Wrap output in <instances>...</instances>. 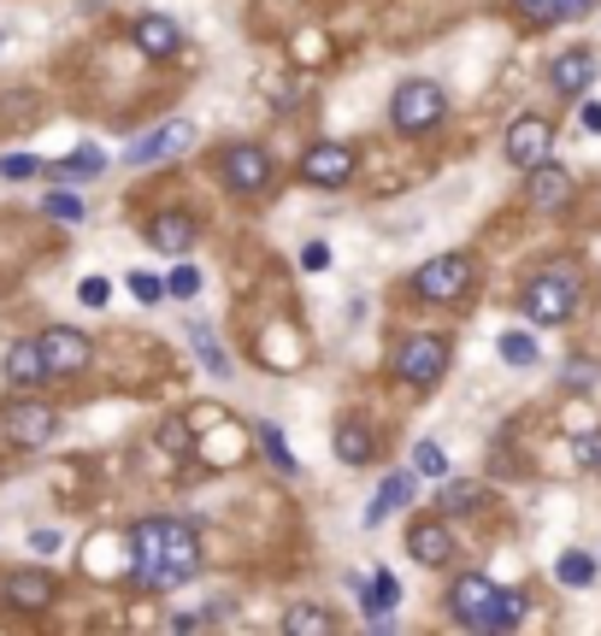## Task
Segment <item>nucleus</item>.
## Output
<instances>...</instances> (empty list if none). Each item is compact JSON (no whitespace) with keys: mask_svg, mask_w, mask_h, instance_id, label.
I'll return each instance as SVG.
<instances>
[{"mask_svg":"<svg viewBox=\"0 0 601 636\" xmlns=\"http://www.w3.org/2000/svg\"><path fill=\"white\" fill-rule=\"evenodd\" d=\"M201 572V537L183 519H142L130 530V578L136 590H178Z\"/></svg>","mask_w":601,"mask_h":636,"instance_id":"f257e3e1","label":"nucleus"},{"mask_svg":"<svg viewBox=\"0 0 601 636\" xmlns=\"http://www.w3.org/2000/svg\"><path fill=\"white\" fill-rule=\"evenodd\" d=\"M555 578L566 583V590H590V583H595V560L578 554V548H566V554L555 560Z\"/></svg>","mask_w":601,"mask_h":636,"instance_id":"393cba45","label":"nucleus"},{"mask_svg":"<svg viewBox=\"0 0 601 636\" xmlns=\"http://www.w3.org/2000/svg\"><path fill=\"white\" fill-rule=\"evenodd\" d=\"M54 595H60L54 572H12V578H7V601H12V607H24V613L54 607Z\"/></svg>","mask_w":601,"mask_h":636,"instance_id":"2eb2a0df","label":"nucleus"},{"mask_svg":"<svg viewBox=\"0 0 601 636\" xmlns=\"http://www.w3.org/2000/svg\"><path fill=\"white\" fill-rule=\"evenodd\" d=\"M283 630L289 636H331V613H324V607H289Z\"/></svg>","mask_w":601,"mask_h":636,"instance_id":"bb28decb","label":"nucleus"},{"mask_svg":"<svg viewBox=\"0 0 601 636\" xmlns=\"http://www.w3.org/2000/svg\"><path fill=\"white\" fill-rule=\"evenodd\" d=\"M583 130H601V100H590V107H583Z\"/></svg>","mask_w":601,"mask_h":636,"instance_id":"79ce46f5","label":"nucleus"},{"mask_svg":"<svg viewBox=\"0 0 601 636\" xmlns=\"http://www.w3.org/2000/svg\"><path fill=\"white\" fill-rule=\"evenodd\" d=\"M260 449H266V460H271V466H278L283 477H296V472H301V460L289 454V442H283L278 424H260Z\"/></svg>","mask_w":601,"mask_h":636,"instance_id":"a878e982","label":"nucleus"},{"mask_svg":"<svg viewBox=\"0 0 601 636\" xmlns=\"http://www.w3.org/2000/svg\"><path fill=\"white\" fill-rule=\"evenodd\" d=\"M578 460H583L590 472H601V436H583V442H578Z\"/></svg>","mask_w":601,"mask_h":636,"instance_id":"58836bf2","label":"nucleus"},{"mask_svg":"<svg viewBox=\"0 0 601 636\" xmlns=\"http://www.w3.org/2000/svg\"><path fill=\"white\" fill-rule=\"evenodd\" d=\"M165 295H178V301H195V295H201V271H195V266H178V271H171V278H165Z\"/></svg>","mask_w":601,"mask_h":636,"instance_id":"7c9ffc66","label":"nucleus"},{"mask_svg":"<svg viewBox=\"0 0 601 636\" xmlns=\"http://www.w3.org/2000/svg\"><path fill=\"white\" fill-rule=\"evenodd\" d=\"M301 266H307V271H324V266H331V248H324V242H307V248H301Z\"/></svg>","mask_w":601,"mask_h":636,"instance_id":"e433bc0d","label":"nucleus"},{"mask_svg":"<svg viewBox=\"0 0 601 636\" xmlns=\"http://www.w3.org/2000/svg\"><path fill=\"white\" fill-rule=\"evenodd\" d=\"M54 171H60V177H100V171H107V160H100L95 148H77L72 160H60Z\"/></svg>","mask_w":601,"mask_h":636,"instance_id":"c85d7f7f","label":"nucleus"},{"mask_svg":"<svg viewBox=\"0 0 601 636\" xmlns=\"http://www.w3.org/2000/svg\"><path fill=\"white\" fill-rule=\"evenodd\" d=\"M407 548H414V560H425V565H449L454 530L442 525V519H419L414 530H407Z\"/></svg>","mask_w":601,"mask_h":636,"instance_id":"dca6fc26","label":"nucleus"},{"mask_svg":"<svg viewBox=\"0 0 601 636\" xmlns=\"http://www.w3.org/2000/svg\"><path fill=\"white\" fill-rule=\"evenodd\" d=\"M160 442H165V449H189V431H183V424H165Z\"/></svg>","mask_w":601,"mask_h":636,"instance_id":"ea45409f","label":"nucleus"},{"mask_svg":"<svg viewBox=\"0 0 601 636\" xmlns=\"http://www.w3.org/2000/svg\"><path fill=\"white\" fill-rule=\"evenodd\" d=\"M107 295H112L107 278H83V283H77V301H83V306H107Z\"/></svg>","mask_w":601,"mask_h":636,"instance_id":"c9c22d12","label":"nucleus"},{"mask_svg":"<svg viewBox=\"0 0 601 636\" xmlns=\"http://www.w3.org/2000/svg\"><path fill=\"white\" fill-rule=\"evenodd\" d=\"M30 548H36V554H54L60 537H54V530H36V537H30Z\"/></svg>","mask_w":601,"mask_h":636,"instance_id":"a19ab883","label":"nucleus"},{"mask_svg":"<svg viewBox=\"0 0 601 636\" xmlns=\"http://www.w3.org/2000/svg\"><path fill=\"white\" fill-rule=\"evenodd\" d=\"M449 601H454V618L466 630H495V613H502V590H495L490 578H477V572H466L449 590Z\"/></svg>","mask_w":601,"mask_h":636,"instance_id":"423d86ee","label":"nucleus"},{"mask_svg":"<svg viewBox=\"0 0 601 636\" xmlns=\"http://www.w3.org/2000/svg\"><path fill=\"white\" fill-rule=\"evenodd\" d=\"M218 171H225V183L236 188V195H260V188L271 183V160H266V148H254V142H236V148H225V160H218Z\"/></svg>","mask_w":601,"mask_h":636,"instance_id":"6e6552de","label":"nucleus"},{"mask_svg":"<svg viewBox=\"0 0 601 636\" xmlns=\"http://www.w3.org/2000/svg\"><path fill=\"white\" fill-rule=\"evenodd\" d=\"M354 148L348 142H319V148H307V160H301V177L313 183V188H342L354 177Z\"/></svg>","mask_w":601,"mask_h":636,"instance_id":"1a4fd4ad","label":"nucleus"},{"mask_svg":"<svg viewBox=\"0 0 601 636\" xmlns=\"http://www.w3.org/2000/svg\"><path fill=\"white\" fill-rule=\"evenodd\" d=\"M572 201V177H566V165H537L530 171V206H537V213H560V206Z\"/></svg>","mask_w":601,"mask_h":636,"instance_id":"f3484780","label":"nucleus"},{"mask_svg":"<svg viewBox=\"0 0 601 636\" xmlns=\"http://www.w3.org/2000/svg\"><path fill=\"white\" fill-rule=\"evenodd\" d=\"M395 601H401V583H395V572H372V583H366V601H359V613L384 625Z\"/></svg>","mask_w":601,"mask_h":636,"instance_id":"5701e85b","label":"nucleus"},{"mask_svg":"<svg viewBox=\"0 0 601 636\" xmlns=\"http://www.w3.org/2000/svg\"><path fill=\"white\" fill-rule=\"evenodd\" d=\"M60 431V412L47 401H12L7 407V436L19 442V449H47Z\"/></svg>","mask_w":601,"mask_h":636,"instance_id":"0eeeda50","label":"nucleus"},{"mask_svg":"<svg viewBox=\"0 0 601 636\" xmlns=\"http://www.w3.org/2000/svg\"><path fill=\"white\" fill-rule=\"evenodd\" d=\"M189 142H195V125H189V118H171V125H160L153 136H142V142H130L125 160H130V165H153V160H171V153H183Z\"/></svg>","mask_w":601,"mask_h":636,"instance_id":"f8f14e48","label":"nucleus"},{"mask_svg":"<svg viewBox=\"0 0 601 636\" xmlns=\"http://www.w3.org/2000/svg\"><path fill=\"white\" fill-rule=\"evenodd\" d=\"M130 42L142 47L148 60H171V54H178V47H183V30L171 24V19H160V12H148V19H136Z\"/></svg>","mask_w":601,"mask_h":636,"instance_id":"4468645a","label":"nucleus"},{"mask_svg":"<svg viewBox=\"0 0 601 636\" xmlns=\"http://www.w3.org/2000/svg\"><path fill=\"white\" fill-rule=\"evenodd\" d=\"M42 377H54V371H47V359H42V342H12V348H7V384L36 389Z\"/></svg>","mask_w":601,"mask_h":636,"instance_id":"6ab92c4d","label":"nucleus"},{"mask_svg":"<svg viewBox=\"0 0 601 636\" xmlns=\"http://www.w3.org/2000/svg\"><path fill=\"white\" fill-rule=\"evenodd\" d=\"M42 213H47V218H65V225H77V218H83V201L65 195V188H54V195L42 201Z\"/></svg>","mask_w":601,"mask_h":636,"instance_id":"2f4dec72","label":"nucleus"},{"mask_svg":"<svg viewBox=\"0 0 601 636\" xmlns=\"http://www.w3.org/2000/svg\"><path fill=\"white\" fill-rule=\"evenodd\" d=\"M566 384H572V389L595 384V366H590V359H572V366H566Z\"/></svg>","mask_w":601,"mask_h":636,"instance_id":"4c0bfd02","label":"nucleus"},{"mask_svg":"<svg viewBox=\"0 0 601 636\" xmlns=\"http://www.w3.org/2000/svg\"><path fill=\"white\" fill-rule=\"evenodd\" d=\"M0 47H7V30H0Z\"/></svg>","mask_w":601,"mask_h":636,"instance_id":"37998d69","label":"nucleus"},{"mask_svg":"<svg viewBox=\"0 0 601 636\" xmlns=\"http://www.w3.org/2000/svg\"><path fill=\"white\" fill-rule=\"evenodd\" d=\"M36 342H42V359H47V371H54V377L83 371V366H89V354H95L89 336L72 331V324H54V331H42Z\"/></svg>","mask_w":601,"mask_h":636,"instance_id":"9d476101","label":"nucleus"},{"mask_svg":"<svg viewBox=\"0 0 601 636\" xmlns=\"http://www.w3.org/2000/svg\"><path fill=\"white\" fill-rule=\"evenodd\" d=\"M414 472L419 477H442V472H449V454H442L437 442H419V449H414Z\"/></svg>","mask_w":601,"mask_h":636,"instance_id":"c756f323","label":"nucleus"},{"mask_svg":"<svg viewBox=\"0 0 601 636\" xmlns=\"http://www.w3.org/2000/svg\"><path fill=\"white\" fill-rule=\"evenodd\" d=\"M548 77H555V95H583L595 83V54H590V47H566Z\"/></svg>","mask_w":601,"mask_h":636,"instance_id":"a211bd4d","label":"nucleus"},{"mask_svg":"<svg viewBox=\"0 0 601 636\" xmlns=\"http://www.w3.org/2000/svg\"><path fill=\"white\" fill-rule=\"evenodd\" d=\"M548 148H555V125L548 118H519V125L507 130V160L519 165V171H537L543 160H548Z\"/></svg>","mask_w":601,"mask_h":636,"instance_id":"9b49d317","label":"nucleus"},{"mask_svg":"<svg viewBox=\"0 0 601 636\" xmlns=\"http://www.w3.org/2000/svg\"><path fill=\"white\" fill-rule=\"evenodd\" d=\"M477 502H484V489H477V484H449V495H442V507H449V513H472Z\"/></svg>","mask_w":601,"mask_h":636,"instance_id":"473e14b6","label":"nucleus"},{"mask_svg":"<svg viewBox=\"0 0 601 636\" xmlns=\"http://www.w3.org/2000/svg\"><path fill=\"white\" fill-rule=\"evenodd\" d=\"M449 371V336H407L395 348V377L414 389H431L437 377Z\"/></svg>","mask_w":601,"mask_h":636,"instance_id":"20e7f679","label":"nucleus"},{"mask_svg":"<svg viewBox=\"0 0 601 636\" xmlns=\"http://www.w3.org/2000/svg\"><path fill=\"white\" fill-rule=\"evenodd\" d=\"M502 359H507V366H537V336H530V331H507L502 336Z\"/></svg>","mask_w":601,"mask_h":636,"instance_id":"cd10ccee","label":"nucleus"},{"mask_svg":"<svg viewBox=\"0 0 601 636\" xmlns=\"http://www.w3.org/2000/svg\"><path fill=\"white\" fill-rule=\"evenodd\" d=\"M148 242L171 254V260H183L189 248H195V218L189 213H160V218H148Z\"/></svg>","mask_w":601,"mask_h":636,"instance_id":"ddd939ff","label":"nucleus"},{"mask_svg":"<svg viewBox=\"0 0 601 636\" xmlns=\"http://www.w3.org/2000/svg\"><path fill=\"white\" fill-rule=\"evenodd\" d=\"M578 295H583V283H578V266H543L537 278L525 283V319L530 324H566L578 313Z\"/></svg>","mask_w":601,"mask_h":636,"instance_id":"f03ea898","label":"nucleus"},{"mask_svg":"<svg viewBox=\"0 0 601 636\" xmlns=\"http://www.w3.org/2000/svg\"><path fill=\"white\" fill-rule=\"evenodd\" d=\"M442 112H449V95H442L431 77H407L401 89H395V100H389V125H395V130H407V136L437 130V125H442Z\"/></svg>","mask_w":601,"mask_h":636,"instance_id":"7ed1b4c3","label":"nucleus"},{"mask_svg":"<svg viewBox=\"0 0 601 636\" xmlns=\"http://www.w3.org/2000/svg\"><path fill=\"white\" fill-rule=\"evenodd\" d=\"M372 449H377V442H372V431L359 419L336 424V460H342V466H372Z\"/></svg>","mask_w":601,"mask_h":636,"instance_id":"4be33fe9","label":"nucleus"},{"mask_svg":"<svg viewBox=\"0 0 601 636\" xmlns=\"http://www.w3.org/2000/svg\"><path fill=\"white\" fill-rule=\"evenodd\" d=\"M130 295L142 301V306H153V301L165 295V283H160V278H148V271H130Z\"/></svg>","mask_w":601,"mask_h":636,"instance_id":"72a5a7b5","label":"nucleus"},{"mask_svg":"<svg viewBox=\"0 0 601 636\" xmlns=\"http://www.w3.org/2000/svg\"><path fill=\"white\" fill-rule=\"evenodd\" d=\"M407 502H414V477H401V472H395V477H384V489H377V502L366 507V513H359V525H384L389 519V513H401Z\"/></svg>","mask_w":601,"mask_h":636,"instance_id":"aec40b11","label":"nucleus"},{"mask_svg":"<svg viewBox=\"0 0 601 636\" xmlns=\"http://www.w3.org/2000/svg\"><path fill=\"white\" fill-rule=\"evenodd\" d=\"M466 289H472V260L466 254H437V260H425L419 278H414L419 301H460Z\"/></svg>","mask_w":601,"mask_h":636,"instance_id":"39448f33","label":"nucleus"},{"mask_svg":"<svg viewBox=\"0 0 601 636\" xmlns=\"http://www.w3.org/2000/svg\"><path fill=\"white\" fill-rule=\"evenodd\" d=\"M513 7H519L530 24H572L595 7V0H513Z\"/></svg>","mask_w":601,"mask_h":636,"instance_id":"412c9836","label":"nucleus"},{"mask_svg":"<svg viewBox=\"0 0 601 636\" xmlns=\"http://www.w3.org/2000/svg\"><path fill=\"white\" fill-rule=\"evenodd\" d=\"M0 177H36V160H30V153H7V160H0Z\"/></svg>","mask_w":601,"mask_h":636,"instance_id":"f704fd0d","label":"nucleus"},{"mask_svg":"<svg viewBox=\"0 0 601 636\" xmlns=\"http://www.w3.org/2000/svg\"><path fill=\"white\" fill-rule=\"evenodd\" d=\"M189 342H195V354H201V366H207L213 377H230V354L218 348V336L207 331V324H189Z\"/></svg>","mask_w":601,"mask_h":636,"instance_id":"b1692460","label":"nucleus"}]
</instances>
